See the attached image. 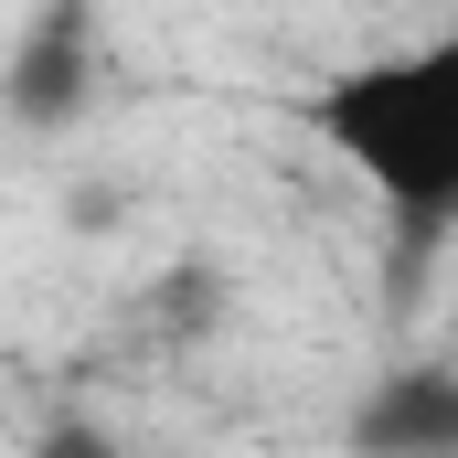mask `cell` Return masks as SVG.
<instances>
[{
  "label": "cell",
  "instance_id": "2",
  "mask_svg": "<svg viewBox=\"0 0 458 458\" xmlns=\"http://www.w3.org/2000/svg\"><path fill=\"white\" fill-rule=\"evenodd\" d=\"M86 97H97V11L86 0H43L21 21L11 64H0V107L21 128H75Z\"/></svg>",
  "mask_w": 458,
  "mask_h": 458
},
{
  "label": "cell",
  "instance_id": "1",
  "mask_svg": "<svg viewBox=\"0 0 458 458\" xmlns=\"http://www.w3.org/2000/svg\"><path fill=\"white\" fill-rule=\"evenodd\" d=\"M310 128L384 203L405 256H427L458 225V32H427V43H394L373 64H342L310 97Z\"/></svg>",
  "mask_w": 458,
  "mask_h": 458
},
{
  "label": "cell",
  "instance_id": "3",
  "mask_svg": "<svg viewBox=\"0 0 458 458\" xmlns=\"http://www.w3.org/2000/svg\"><path fill=\"white\" fill-rule=\"evenodd\" d=\"M352 458H458V362H394L342 427Z\"/></svg>",
  "mask_w": 458,
  "mask_h": 458
},
{
  "label": "cell",
  "instance_id": "5",
  "mask_svg": "<svg viewBox=\"0 0 458 458\" xmlns=\"http://www.w3.org/2000/svg\"><path fill=\"white\" fill-rule=\"evenodd\" d=\"M32 458H128V448H117L107 427H86V416H54V427L32 437Z\"/></svg>",
  "mask_w": 458,
  "mask_h": 458
},
{
  "label": "cell",
  "instance_id": "4",
  "mask_svg": "<svg viewBox=\"0 0 458 458\" xmlns=\"http://www.w3.org/2000/svg\"><path fill=\"white\" fill-rule=\"evenodd\" d=\"M214 310H225V267H203V256H192V267H171V277L149 288V310H139V320H149V331H171V342H192V331H214Z\"/></svg>",
  "mask_w": 458,
  "mask_h": 458
}]
</instances>
